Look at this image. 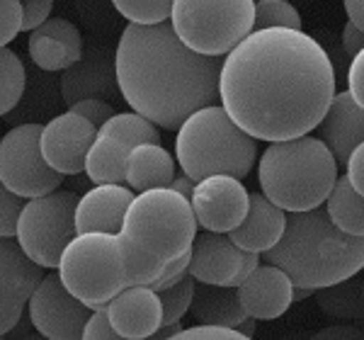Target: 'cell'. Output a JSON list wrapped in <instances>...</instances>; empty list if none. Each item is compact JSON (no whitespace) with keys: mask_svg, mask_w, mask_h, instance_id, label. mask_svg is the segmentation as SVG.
Listing matches in <instances>:
<instances>
[{"mask_svg":"<svg viewBox=\"0 0 364 340\" xmlns=\"http://www.w3.org/2000/svg\"><path fill=\"white\" fill-rule=\"evenodd\" d=\"M328 51L304 29H252L224 56L219 102L257 142L311 134L336 97Z\"/></svg>","mask_w":364,"mask_h":340,"instance_id":"6da1fadb","label":"cell"},{"mask_svg":"<svg viewBox=\"0 0 364 340\" xmlns=\"http://www.w3.org/2000/svg\"><path fill=\"white\" fill-rule=\"evenodd\" d=\"M224 56H207L182 44L173 25L129 22L114 51L122 100L156 127L178 132L195 110L219 102Z\"/></svg>","mask_w":364,"mask_h":340,"instance_id":"7a4b0ae2","label":"cell"},{"mask_svg":"<svg viewBox=\"0 0 364 340\" xmlns=\"http://www.w3.org/2000/svg\"><path fill=\"white\" fill-rule=\"evenodd\" d=\"M197 226L190 199L173 187L134 195L119 228L127 285H154L170 262L192 250Z\"/></svg>","mask_w":364,"mask_h":340,"instance_id":"3957f363","label":"cell"},{"mask_svg":"<svg viewBox=\"0 0 364 340\" xmlns=\"http://www.w3.org/2000/svg\"><path fill=\"white\" fill-rule=\"evenodd\" d=\"M260 257L284 270L294 285L316 292L362 272L364 236L343 231L321 204L287 214L282 238Z\"/></svg>","mask_w":364,"mask_h":340,"instance_id":"277c9868","label":"cell"},{"mask_svg":"<svg viewBox=\"0 0 364 340\" xmlns=\"http://www.w3.org/2000/svg\"><path fill=\"white\" fill-rule=\"evenodd\" d=\"M338 161L321 139L304 137L272 142L257 168L265 197L284 212H306L326 204L338 180Z\"/></svg>","mask_w":364,"mask_h":340,"instance_id":"5b68a950","label":"cell"},{"mask_svg":"<svg viewBox=\"0 0 364 340\" xmlns=\"http://www.w3.org/2000/svg\"><path fill=\"white\" fill-rule=\"evenodd\" d=\"M175 158L192 180L226 173L245 178L257 161V139L231 119L224 105L195 110L178 129Z\"/></svg>","mask_w":364,"mask_h":340,"instance_id":"8992f818","label":"cell"},{"mask_svg":"<svg viewBox=\"0 0 364 340\" xmlns=\"http://www.w3.org/2000/svg\"><path fill=\"white\" fill-rule=\"evenodd\" d=\"M58 277L90 309L105 307L127 287V260L119 233H75L58 257Z\"/></svg>","mask_w":364,"mask_h":340,"instance_id":"52a82bcc","label":"cell"},{"mask_svg":"<svg viewBox=\"0 0 364 340\" xmlns=\"http://www.w3.org/2000/svg\"><path fill=\"white\" fill-rule=\"evenodd\" d=\"M170 25L190 49L226 56L255 29V0H173Z\"/></svg>","mask_w":364,"mask_h":340,"instance_id":"ba28073f","label":"cell"},{"mask_svg":"<svg viewBox=\"0 0 364 340\" xmlns=\"http://www.w3.org/2000/svg\"><path fill=\"white\" fill-rule=\"evenodd\" d=\"M75 204L70 190H51L25 202L17 219L15 238L25 253L42 267H58V257L75 236Z\"/></svg>","mask_w":364,"mask_h":340,"instance_id":"9c48e42d","label":"cell"},{"mask_svg":"<svg viewBox=\"0 0 364 340\" xmlns=\"http://www.w3.org/2000/svg\"><path fill=\"white\" fill-rule=\"evenodd\" d=\"M39 134L42 124L27 122L0 139V183L25 199L58 190L63 183V175L44 161Z\"/></svg>","mask_w":364,"mask_h":340,"instance_id":"30bf717a","label":"cell"},{"mask_svg":"<svg viewBox=\"0 0 364 340\" xmlns=\"http://www.w3.org/2000/svg\"><path fill=\"white\" fill-rule=\"evenodd\" d=\"M27 312L39 336L49 340H78L92 309L73 297L56 275H44L27 299Z\"/></svg>","mask_w":364,"mask_h":340,"instance_id":"8fae6325","label":"cell"},{"mask_svg":"<svg viewBox=\"0 0 364 340\" xmlns=\"http://www.w3.org/2000/svg\"><path fill=\"white\" fill-rule=\"evenodd\" d=\"M260 253L238 248L228 233L204 231L195 236L187 272L197 282L238 287L252 270L260 265Z\"/></svg>","mask_w":364,"mask_h":340,"instance_id":"7c38bea8","label":"cell"},{"mask_svg":"<svg viewBox=\"0 0 364 340\" xmlns=\"http://www.w3.org/2000/svg\"><path fill=\"white\" fill-rule=\"evenodd\" d=\"M190 204L195 209L197 224L204 231H233L245 219L250 207V192L240 183V178L226 173L207 175L197 180L192 190Z\"/></svg>","mask_w":364,"mask_h":340,"instance_id":"4fadbf2b","label":"cell"},{"mask_svg":"<svg viewBox=\"0 0 364 340\" xmlns=\"http://www.w3.org/2000/svg\"><path fill=\"white\" fill-rule=\"evenodd\" d=\"M95 137L97 127L83 115L68 110L42 124L39 146L44 161L54 170L61 175H78L85 170V156Z\"/></svg>","mask_w":364,"mask_h":340,"instance_id":"5bb4252c","label":"cell"},{"mask_svg":"<svg viewBox=\"0 0 364 340\" xmlns=\"http://www.w3.org/2000/svg\"><path fill=\"white\" fill-rule=\"evenodd\" d=\"M61 97L63 102L73 105L78 100L97 97V100H114L122 97L119 83H117V68H114V54L107 49H83V56L68 68L61 71Z\"/></svg>","mask_w":364,"mask_h":340,"instance_id":"9a60e30c","label":"cell"},{"mask_svg":"<svg viewBox=\"0 0 364 340\" xmlns=\"http://www.w3.org/2000/svg\"><path fill=\"white\" fill-rule=\"evenodd\" d=\"M114 331L124 340L151 338L163 324L161 294L149 285H127L105 304Z\"/></svg>","mask_w":364,"mask_h":340,"instance_id":"2e32d148","label":"cell"},{"mask_svg":"<svg viewBox=\"0 0 364 340\" xmlns=\"http://www.w3.org/2000/svg\"><path fill=\"white\" fill-rule=\"evenodd\" d=\"M238 294L248 316L255 321H274L294 302V282L282 267L260 262L238 285Z\"/></svg>","mask_w":364,"mask_h":340,"instance_id":"e0dca14e","label":"cell"},{"mask_svg":"<svg viewBox=\"0 0 364 340\" xmlns=\"http://www.w3.org/2000/svg\"><path fill=\"white\" fill-rule=\"evenodd\" d=\"M27 54L42 71H63L83 56V37L66 17H49L29 32Z\"/></svg>","mask_w":364,"mask_h":340,"instance_id":"ac0fdd59","label":"cell"},{"mask_svg":"<svg viewBox=\"0 0 364 340\" xmlns=\"http://www.w3.org/2000/svg\"><path fill=\"white\" fill-rule=\"evenodd\" d=\"M134 199V190L119 183H102L78 197L75 204V233L107 231L119 233L124 214Z\"/></svg>","mask_w":364,"mask_h":340,"instance_id":"d6986e66","label":"cell"},{"mask_svg":"<svg viewBox=\"0 0 364 340\" xmlns=\"http://www.w3.org/2000/svg\"><path fill=\"white\" fill-rule=\"evenodd\" d=\"M316 129L321 142L333 151L338 166H348L350 154L364 142V107L350 95V90L336 92Z\"/></svg>","mask_w":364,"mask_h":340,"instance_id":"ffe728a7","label":"cell"},{"mask_svg":"<svg viewBox=\"0 0 364 340\" xmlns=\"http://www.w3.org/2000/svg\"><path fill=\"white\" fill-rule=\"evenodd\" d=\"M287 226V212L265 197V192H250V207L248 214L240 224L228 231L231 241L243 250H255L265 253L282 238Z\"/></svg>","mask_w":364,"mask_h":340,"instance_id":"44dd1931","label":"cell"},{"mask_svg":"<svg viewBox=\"0 0 364 340\" xmlns=\"http://www.w3.org/2000/svg\"><path fill=\"white\" fill-rule=\"evenodd\" d=\"M42 277L44 267L25 253L15 236H0V294L27 304Z\"/></svg>","mask_w":364,"mask_h":340,"instance_id":"7402d4cb","label":"cell"},{"mask_svg":"<svg viewBox=\"0 0 364 340\" xmlns=\"http://www.w3.org/2000/svg\"><path fill=\"white\" fill-rule=\"evenodd\" d=\"M190 316L195 324H216L236 328L248 316L240 302L238 287L207 285L195 280V294H192Z\"/></svg>","mask_w":364,"mask_h":340,"instance_id":"603a6c76","label":"cell"},{"mask_svg":"<svg viewBox=\"0 0 364 340\" xmlns=\"http://www.w3.org/2000/svg\"><path fill=\"white\" fill-rule=\"evenodd\" d=\"M175 178V161L161 144H136L127 156V185L134 192L170 187Z\"/></svg>","mask_w":364,"mask_h":340,"instance_id":"cb8c5ba5","label":"cell"},{"mask_svg":"<svg viewBox=\"0 0 364 340\" xmlns=\"http://www.w3.org/2000/svg\"><path fill=\"white\" fill-rule=\"evenodd\" d=\"M132 146L119 142L114 137H102L97 134L95 142L90 144L85 156L83 173L95 185L102 183H119L127 185V156Z\"/></svg>","mask_w":364,"mask_h":340,"instance_id":"d4e9b609","label":"cell"},{"mask_svg":"<svg viewBox=\"0 0 364 340\" xmlns=\"http://www.w3.org/2000/svg\"><path fill=\"white\" fill-rule=\"evenodd\" d=\"M326 209L343 231L352 233V236H364V195L352 187L348 175L343 178L338 175L336 185L326 199Z\"/></svg>","mask_w":364,"mask_h":340,"instance_id":"484cf974","label":"cell"},{"mask_svg":"<svg viewBox=\"0 0 364 340\" xmlns=\"http://www.w3.org/2000/svg\"><path fill=\"white\" fill-rule=\"evenodd\" d=\"M316 299H318L323 312L331 316H340V319H364L362 280L357 275L343 280V282L316 289Z\"/></svg>","mask_w":364,"mask_h":340,"instance_id":"4316f807","label":"cell"},{"mask_svg":"<svg viewBox=\"0 0 364 340\" xmlns=\"http://www.w3.org/2000/svg\"><path fill=\"white\" fill-rule=\"evenodd\" d=\"M97 134H102V137H114L129 146L161 144V132H158V127L139 112H114L105 124L97 127Z\"/></svg>","mask_w":364,"mask_h":340,"instance_id":"83f0119b","label":"cell"},{"mask_svg":"<svg viewBox=\"0 0 364 340\" xmlns=\"http://www.w3.org/2000/svg\"><path fill=\"white\" fill-rule=\"evenodd\" d=\"M25 92V66L8 46H0V117L8 115Z\"/></svg>","mask_w":364,"mask_h":340,"instance_id":"f1b7e54d","label":"cell"},{"mask_svg":"<svg viewBox=\"0 0 364 340\" xmlns=\"http://www.w3.org/2000/svg\"><path fill=\"white\" fill-rule=\"evenodd\" d=\"M158 294H161L163 304V324H175V321H180L182 316L190 312L192 294H195V277L190 272H185L178 282L161 289Z\"/></svg>","mask_w":364,"mask_h":340,"instance_id":"f546056e","label":"cell"},{"mask_svg":"<svg viewBox=\"0 0 364 340\" xmlns=\"http://www.w3.org/2000/svg\"><path fill=\"white\" fill-rule=\"evenodd\" d=\"M117 13L136 25L166 22L173 10V0H112Z\"/></svg>","mask_w":364,"mask_h":340,"instance_id":"4dcf8cb0","label":"cell"},{"mask_svg":"<svg viewBox=\"0 0 364 340\" xmlns=\"http://www.w3.org/2000/svg\"><path fill=\"white\" fill-rule=\"evenodd\" d=\"M289 27L301 29V15L289 0H257L255 3V29Z\"/></svg>","mask_w":364,"mask_h":340,"instance_id":"1f68e13d","label":"cell"},{"mask_svg":"<svg viewBox=\"0 0 364 340\" xmlns=\"http://www.w3.org/2000/svg\"><path fill=\"white\" fill-rule=\"evenodd\" d=\"M22 207H25V197L15 195L0 183V236H15Z\"/></svg>","mask_w":364,"mask_h":340,"instance_id":"d6a6232c","label":"cell"},{"mask_svg":"<svg viewBox=\"0 0 364 340\" xmlns=\"http://www.w3.org/2000/svg\"><path fill=\"white\" fill-rule=\"evenodd\" d=\"M22 32V0H0V46H8Z\"/></svg>","mask_w":364,"mask_h":340,"instance_id":"836d02e7","label":"cell"},{"mask_svg":"<svg viewBox=\"0 0 364 340\" xmlns=\"http://www.w3.org/2000/svg\"><path fill=\"white\" fill-rule=\"evenodd\" d=\"M173 340H245L238 328L216 326V324H195L182 331Z\"/></svg>","mask_w":364,"mask_h":340,"instance_id":"e575fe53","label":"cell"},{"mask_svg":"<svg viewBox=\"0 0 364 340\" xmlns=\"http://www.w3.org/2000/svg\"><path fill=\"white\" fill-rule=\"evenodd\" d=\"M83 338L85 340H117L119 333L114 331L112 321H109L107 312L105 307H97L92 309L90 316H87L85 326H83Z\"/></svg>","mask_w":364,"mask_h":340,"instance_id":"d590c367","label":"cell"},{"mask_svg":"<svg viewBox=\"0 0 364 340\" xmlns=\"http://www.w3.org/2000/svg\"><path fill=\"white\" fill-rule=\"evenodd\" d=\"M68 110H73V112L83 115L85 119H90L92 124L100 127L105 124V122L109 119V117L114 115L112 110V102H107V100H97V97H87V100H78V102H73Z\"/></svg>","mask_w":364,"mask_h":340,"instance_id":"8d00e7d4","label":"cell"},{"mask_svg":"<svg viewBox=\"0 0 364 340\" xmlns=\"http://www.w3.org/2000/svg\"><path fill=\"white\" fill-rule=\"evenodd\" d=\"M54 0H22V32H32L51 17Z\"/></svg>","mask_w":364,"mask_h":340,"instance_id":"74e56055","label":"cell"},{"mask_svg":"<svg viewBox=\"0 0 364 340\" xmlns=\"http://www.w3.org/2000/svg\"><path fill=\"white\" fill-rule=\"evenodd\" d=\"M348 90L364 107V49L352 56L350 71H348Z\"/></svg>","mask_w":364,"mask_h":340,"instance_id":"f35d334b","label":"cell"},{"mask_svg":"<svg viewBox=\"0 0 364 340\" xmlns=\"http://www.w3.org/2000/svg\"><path fill=\"white\" fill-rule=\"evenodd\" d=\"M25 307L27 304L13 302V299L0 294V338L8 336V333L20 324V316H22V309Z\"/></svg>","mask_w":364,"mask_h":340,"instance_id":"ab89813d","label":"cell"},{"mask_svg":"<svg viewBox=\"0 0 364 340\" xmlns=\"http://www.w3.org/2000/svg\"><path fill=\"white\" fill-rule=\"evenodd\" d=\"M345 170H348V178H350L352 187H355L360 195H364V142L350 154Z\"/></svg>","mask_w":364,"mask_h":340,"instance_id":"60d3db41","label":"cell"},{"mask_svg":"<svg viewBox=\"0 0 364 340\" xmlns=\"http://www.w3.org/2000/svg\"><path fill=\"white\" fill-rule=\"evenodd\" d=\"M362 49H364V32L348 20V25L343 29V51L348 56H355Z\"/></svg>","mask_w":364,"mask_h":340,"instance_id":"b9f144b4","label":"cell"},{"mask_svg":"<svg viewBox=\"0 0 364 340\" xmlns=\"http://www.w3.org/2000/svg\"><path fill=\"white\" fill-rule=\"evenodd\" d=\"M345 13L352 25H357L364 32V0H343Z\"/></svg>","mask_w":364,"mask_h":340,"instance_id":"7bdbcfd3","label":"cell"},{"mask_svg":"<svg viewBox=\"0 0 364 340\" xmlns=\"http://www.w3.org/2000/svg\"><path fill=\"white\" fill-rule=\"evenodd\" d=\"M316 338H364V333L357 331V328H350V326H333V328L321 331Z\"/></svg>","mask_w":364,"mask_h":340,"instance_id":"ee69618b","label":"cell"},{"mask_svg":"<svg viewBox=\"0 0 364 340\" xmlns=\"http://www.w3.org/2000/svg\"><path fill=\"white\" fill-rule=\"evenodd\" d=\"M195 183H197V180H192L187 173H182V175H175L173 183H170V187H173V190H178L180 195H185L187 199H190L192 190H195Z\"/></svg>","mask_w":364,"mask_h":340,"instance_id":"f6af8a7d","label":"cell"},{"mask_svg":"<svg viewBox=\"0 0 364 340\" xmlns=\"http://www.w3.org/2000/svg\"><path fill=\"white\" fill-rule=\"evenodd\" d=\"M182 331V326H180V321H175V324H163L158 331L154 333L151 338H175L178 333Z\"/></svg>","mask_w":364,"mask_h":340,"instance_id":"bcb514c9","label":"cell"},{"mask_svg":"<svg viewBox=\"0 0 364 340\" xmlns=\"http://www.w3.org/2000/svg\"><path fill=\"white\" fill-rule=\"evenodd\" d=\"M236 328H238L240 336H243L245 340H250L252 336H255V319H252V316H245V319L240 321Z\"/></svg>","mask_w":364,"mask_h":340,"instance_id":"7dc6e473","label":"cell"},{"mask_svg":"<svg viewBox=\"0 0 364 340\" xmlns=\"http://www.w3.org/2000/svg\"><path fill=\"white\" fill-rule=\"evenodd\" d=\"M311 294H314V292L306 289V287L294 285V302H301V299H306V297H311Z\"/></svg>","mask_w":364,"mask_h":340,"instance_id":"c3c4849f","label":"cell"},{"mask_svg":"<svg viewBox=\"0 0 364 340\" xmlns=\"http://www.w3.org/2000/svg\"><path fill=\"white\" fill-rule=\"evenodd\" d=\"M362 297H364V277H362Z\"/></svg>","mask_w":364,"mask_h":340,"instance_id":"681fc988","label":"cell"},{"mask_svg":"<svg viewBox=\"0 0 364 340\" xmlns=\"http://www.w3.org/2000/svg\"><path fill=\"white\" fill-rule=\"evenodd\" d=\"M255 3H257V0H255Z\"/></svg>","mask_w":364,"mask_h":340,"instance_id":"f907efd6","label":"cell"}]
</instances>
